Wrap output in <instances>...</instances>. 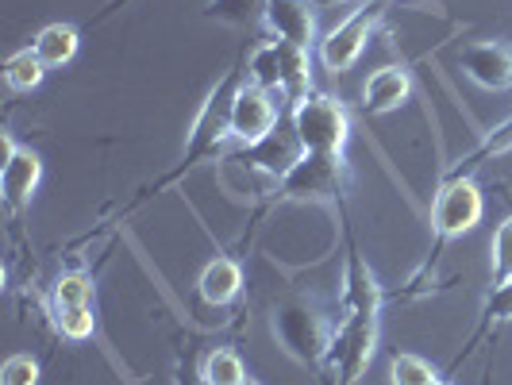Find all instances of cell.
Wrapping results in <instances>:
<instances>
[{
	"label": "cell",
	"mask_w": 512,
	"mask_h": 385,
	"mask_svg": "<svg viewBox=\"0 0 512 385\" xmlns=\"http://www.w3.org/2000/svg\"><path fill=\"white\" fill-rule=\"evenodd\" d=\"M382 285L362 262L351 239L347 266H343V320L335 324L332 351H328V378L332 385H359L366 366L378 351V324H382Z\"/></svg>",
	"instance_id": "6da1fadb"
},
{
	"label": "cell",
	"mask_w": 512,
	"mask_h": 385,
	"mask_svg": "<svg viewBox=\"0 0 512 385\" xmlns=\"http://www.w3.org/2000/svg\"><path fill=\"white\" fill-rule=\"evenodd\" d=\"M351 185V166L343 154H305L282 181H278V197L274 205H343Z\"/></svg>",
	"instance_id": "5b68a950"
},
{
	"label": "cell",
	"mask_w": 512,
	"mask_h": 385,
	"mask_svg": "<svg viewBox=\"0 0 512 385\" xmlns=\"http://www.w3.org/2000/svg\"><path fill=\"white\" fill-rule=\"evenodd\" d=\"M247 81L282 97V54H278V39L258 43L255 51L247 54Z\"/></svg>",
	"instance_id": "ac0fdd59"
},
{
	"label": "cell",
	"mask_w": 512,
	"mask_h": 385,
	"mask_svg": "<svg viewBox=\"0 0 512 385\" xmlns=\"http://www.w3.org/2000/svg\"><path fill=\"white\" fill-rule=\"evenodd\" d=\"M412 97V77L405 66H382V70H374V74L362 81V116L366 120H382L389 112H397V108H405Z\"/></svg>",
	"instance_id": "7c38bea8"
},
{
	"label": "cell",
	"mask_w": 512,
	"mask_h": 385,
	"mask_svg": "<svg viewBox=\"0 0 512 385\" xmlns=\"http://www.w3.org/2000/svg\"><path fill=\"white\" fill-rule=\"evenodd\" d=\"M301 158H305V147H301V139H297V128H293L289 108H285L282 124L270 131L262 143L243 147V162H247L251 170H258V174H266L270 181H282Z\"/></svg>",
	"instance_id": "8fae6325"
},
{
	"label": "cell",
	"mask_w": 512,
	"mask_h": 385,
	"mask_svg": "<svg viewBox=\"0 0 512 385\" xmlns=\"http://www.w3.org/2000/svg\"><path fill=\"white\" fill-rule=\"evenodd\" d=\"M270 332L297 366L320 370L328 362V351H332L335 324L320 312V305L293 293V297H282L270 308Z\"/></svg>",
	"instance_id": "3957f363"
},
{
	"label": "cell",
	"mask_w": 512,
	"mask_h": 385,
	"mask_svg": "<svg viewBox=\"0 0 512 385\" xmlns=\"http://www.w3.org/2000/svg\"><path fill=\"white\" fill-rule=\"evenodd\" d=\"M389 382L393 385H439L443 378L436 374V366L412 351H397L389 359Z\"/></svg>",
	"instance_id": "603a6c76"
},
{
	"label": "cell",
	"mask_w": 512,
	"mask_h": 385,
	"mask_svg": "<svg viewBox=\"0 0 512 385\" xmlns=\"http://www.w3.org/2000/svg\"><path fill=\"white\" fill-rule=\"evenodd\" d=\"M505 324H512V282L505 285H493L486 297V305H482V320H478V328H474V335L466 339V347L459 351V359L451 362V374L462 366V359H470V351L482 343V339H489L493 332H501Z\"/></svg>",
	"instance_id": "9a60e30c"
},
{
	"label": "cell",
	"mask_w": 512,
	"mask_h": 385,
	"mask_svg": "<svg viewBox=\"0 0 512 385\" xmlns=\"http://www.w3.org/2000/svg\"><path fill=\"white\" fill-rule=\"evenodd\" d=\"M493 285L512 282V216L493 231Z\"/></svg>",
	"instance_id": "cb8c5ba5"
},
{
	"label": "cell",
	"mask_w": 512,
	"mask_h": 385,
	"mask_svg": "<svg viewBox=\"0 0 512 385\" xmlns=\"http://www.w3.org/2000/svg\"><path fill=\"white\" fill-rule=\"evenodd\" d=\"M247 385H258V382H255V378H251V382H247Z\"/></svg>",
	"instance_id": "f546056e"
},
{
	"label": "cell",
	"mask_w": 512,
	"mask_h": 385,
	"mask_svg": "<svg viewBox=\"0 0 512 385\" xmlns=\"http://www.w3.org/2000/svg\"><path fill=\"white\" fill-rule=\"evenodd\" d=\"M262 24L270 27L274 39L312 51V43H316V4L312 0H266Z\"/></svg>",
	"instance_id": "4fadbf2b"
},
{
	"label": "cell",
	"mask_w": 512,
	"mask_h": 385,
	"mask_svg": "<svg viewBox=\"0 0 512 385\" xmlns=\"http://www.w3.org/2000/svg\"><path fill=\"white\" fill-rule=\"evenodd\" d=\"M293 128L305 154H343L347 139H351V116L347 108L335 101L332 93H308L289 108Z\"/></svg>",
	"instance_id": "8992f818"
},
{
	"label": "cell",
	"mask_w": 512,
	"mask_h": 385,
	"mask_svg": "<svg viewBox=\"0 0 512 385\" xmlns=\"http://www.w3.org/2000/svg\"><path fill=\"white\" fill-rule=\"evenodd\" d=\"M77 47H81V31L74 24H47L39 27V35L31 39V51L39 54V62L47 70H62L77 58Z\"/></svg>",
	"instance_id": "2e32d148"
},
{
	"label": "cell",
	"mask_w": 512,
	"mask_h": 385,
	"mask_svg": "<svg viewBox=\"0 0 512 385\" xmlns=\"http://www.w3.org/2000/svg\"><path fill=\"white\" fill-rule=\"evenodd\" d=\"M439 385H451V382H447V378H443V382H439Z\"/></svg>",
	"instance_id": "f1b7e54d"
},
{
	"label": "cell",
	"mask_w": 512,
	"mask_h": 385,
	"mask_svg": "<svg viewBox=\"0 0 512 385\" xmlns=\"http://www.w3.org/2000/svg\"><path fill=\"white\" fill-rule=\"evenodd\" d=\"M262 8L266 0H208L205 4V20L224 27H239V31H251L262 20Z\"/></svg>",
	"instance_id": "44dd1931"
},
{
	"label": "cell",
	"mask_w": 512,
	"mask_h": 385,
	"mask_svg": "<svg viewBox=\"0 0 512 385\" xmlns=\"http://www.w3.org/2000/svg\"><path fill=\"white\" fill-rule=\"evenodd\" d=\"M43 77H47V66L39 62V54L31 51V47L8 54V62H4V85H8V93H16V97L35 93L43 85Z\"/></svg>",
	"instance_id": "e0dca14e"
},
{
	"label": "cell",
	"mask_w": 512,
	"mask_h": 385,
	"mask_svg": "<svg viewBox=\"0 0 512 385\" xmlns=\"http://www.w3.org/2000/svg\"><path fill=\"white\" fill-rule=\"evenodd\" d=\"M385 4H393V0H385Z\"/></svg>",
	"instance_id": "4dcf8cb0"
},
{
	"label": "cell",
	"mask_w": 512,
	"mask_h": 385,
	"mask_svg": "<svg viewBox=\"0 0 512 385\" xmlns=\"http://www.w3.org/2000/svg\"><path fill=\"white\" fill-rule=\"evenodd\" d=\"M51 305H97V282L85 270H66L51 285Z\"/></svg>",
	"instance_id": "7402d4cb"
},
{
	"label": "cell",
	"mask_w": 512,
	"mask_h": 385,
	"mask_svg": "<svg viewBox=\"0 0 512 385\" xmlns=\"http://www.w3.org/2000/svg\"><path fill=\"white\" fill-rule=\"evenodd\" d=\"M285 108H293V104H285L282 97L243 81L239 93H235V104H231V139H239L243 147L262 143L270 131L282 124Z\"/></svg>",
	"instance_id": "9c48e42d"
},
{
	"label": "cell",
	"mask_w": 512,
	"mask_h": 385,
	"mask_svg": "<svg viewBox=\"0 0 512 385\" xmlns=\"http://www.w3.org/2000/svg\"><path fill=\"white\" fill-rule=\"evenodd\" d=\"M43 181V158L20 147L12 131H4V166H0V197H4V212L8 220L20 228L27 216V208L35 201V189Z\"/></svg>",
	"instance_id": "ba28073f"
},
{
	"label": "cell",
	"mask_w": 512,
	"mask_h": 385,
	"mask_svg": "<svg viewBox=\"0 0 512 385\" xmlns=\"http://www.w3.org/2000/svg\"><path fill=\"white\" fill-rule=\"evenodd\" d=\"M385 8H389L385 0H362L343 24L332 27V31L316 43V58H320V66H324L328 74H347V70H355V62H359L362 51L370 47L374 31L382 24Z\"/></svg>",
	"instance_id": "52a82bcc"
},
{
	"label": "cell",
	"mask_w": 512,
	"mask_h": 385,
	"mask_svg": "<svg viewBox=\"0 0 512 385\" xmlns=\"http://www.w3.org/2000/svg\"><path fill=\"white\" fill-rule=\"evenodd\" d=\"M455 62L474 85H482L489 93H509L512 89V43L478 39V43H466L455 54Z\"/></svg>",
	"instance_id": "30bf717a"
},
{
	"label": "cell",
	"mask_w": 512,
	"mask_h": 385,
	"mask_svg": "<svg viewBox=\"0 0 512 385\" xmlns=\"http://www.w3.org/2000/svg\"><path fill=\"white\" fill-rule=\"evenodd\" d=\"M312 4H316V8H332V4H347V0H312ZM362 4V0H359Z\"/></svg>",
	"instance_id": "83f0119b"
},
{
	"label": "cell",
	"mask_w": 512,
	"mask_h": 385,
	"mask_svg": "<svg viewBox=\"0 0 512 385\" xmlns=\"http://www.w3.org/2000/svg\"><path fill=\"white\" fill-rule=\"evenodd\" d=\"M174 385H205V378H201V362L193 359L189 351H181L178 366H174Z\"/></svg>",
	"instance_id": "484cf974"
},
{
	"label": "cell",
	"mask_w": 512,
	"mask_h": 385,
	"mask_svg": "<svg viewBox=\"0 0 512 385\" xmlns=\"http://www.w3.org/2000/svg\"><path fill=\"white\" fill-rule=\"evenodd\" d=\"M54 332L70 343H85L97 332V305H47Z\"/></svg>",
	"instance_id": "d6986e66"
},
{
	"label": "cell",
	"mask_w": 512,
	"mask_h": 385,
	"mask_svg": "<svg viewBox=\"0 0 512 385\" xmlns=\"http://www.w3.org/2000/svg\"><path fill=\"white\" fill-rule=\"evenodd\" d=\"M243 81H247V54H239L228 70H224V77L208 89L201 112L193 116V128H189L185 154L178 158V166H174V170H166V174H162L158 181H151V185H143L128 205L120 208V220L131 216V212H139L143 205H151L154 197H162L170 185H178L181 178H189L201 162H208V158H216V154H220V147L231 139V104H235V93H239V85H243Z\"/></svg>",
	"instance_id": "7a4b0ae2"
},
{
	"label": "cell",
	"mask_w": 512,
	"mask_h": 385,
	"mask_svg": "<svg viewBox=\"0 0 512 385\" xmlns=\"http://www.w3.org/2000/svg\"><path fill=\"white\" fill-rule=\"evenodd\" d=\"M201 378L205 385H247L251 382V374H247V366L239 359V351H231V347H212L201 362Z\"/></svg>",
	"instance_id": "ffe728a7"
},
{
	"label": "cell",
	"mask_w": 512,
	"mask_h": 385,
	"mask_svg": "<svg viewBox=\"0 0 512 385\" xmlns=\"http://www.w3.org/2000/svg\"><path fill=\"white\" fill-rule=\"evenodd\" d=\"M124 4H131V0H104V8H101V12H93V20H89V24H93V27L104 24L108 16H116V12H124Z\"/></svg>",
	"instance_id": "4316f807"
},
{
	"label": "cell",
	"mask_w": 512,
	"mask_h": 385,
	"mask_svg": "<svg viewBox=\"0 0 512 385\" xmlns=\"http://www.w3.org/2000/svg\"><path fill=\"white\" fill-rule=\"evenodd\" d=\"M482 212H486V201H482V189L474 178H455V174H443L436 189V201H432V243H428V255H424V266L416 270L428 274L439 262V255L459 239L466 231H474L482 224Z\"/></svg>",
	"instance_id": "277c9868"
},
{
	"label": "cell",
	"mask_w": 512,
	"mask_h": 385,
	"mask_svg": "<svg viewBox=\"0 0 512 385\" xmlns=\"http://www.w3.org/2000/svg\"><path fill=\"white\" fill-rule=\"evenodd\" d=\"M243 266H239V258L231 255H216L212 262H205V270L197 274V301L205 308H231L239 297H243Z\"/></svg>",
	"instance_id": "5bb4252c"
},
{
	"label": "cell",
	"mask_w": 512,
	"mask_h": 385,
	"mask_svg": "<svg viewBox=\"0 0 512 385\" xmlns=\"http://www.w3.org/2000/svg\"><path fill=\"white\" fill-rule=\"evenodd\" d=\"M43 378V366L31 355H8L0 366V385H39Z\"/></svg>",
	"instance_id": "d4e9b609"
}]
</instances>
